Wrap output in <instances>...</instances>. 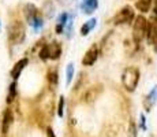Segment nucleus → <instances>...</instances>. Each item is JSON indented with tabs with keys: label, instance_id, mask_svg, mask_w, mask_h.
<instances>
[{
	"label": "nucleus",
	"instance_id": "obj_7",
	"mask_svg": "<svg viewBox=\"0 0 157 137\" xmlns=\"http://www.w3.org/2000/svg\"><path fill=\"white\" fill-rule=\"evenodd\" d=\"M146 38H147V41L152 44L155 52H157V22H149V21H147Z\"/></svg>",
	"mask_w": 157,
	"mask_h": 137
},
{
	"label": "nucleus",
	"instance_id": "obj_1",
	"mask_svg": "<svg viewBox=\"0 0 157 137\" xmlns=\"http://www.w3.org/2000/svg\"><path fill=\"white\" fill-rule=\"evenodd\" d=\"M122 82H123V87L128 92L135 91L138 82H140V70L134 67V66H128L127 69H124V71L122 74Z\"/></svg>",
	"mask_w": 157,
	"mask_h": 137
},
{
	"label": "nucleus",
	"instance_id": "obj_8",
	"mask_svg": "<svg viewBox=\"0 0 157 137\" xmlns=\"http://www.w3.org/2000/svg\"><path fill=\"white\" fill-rule=\"evenodd\" d=\"M97 56H98V48L96 44H93L89 50L86 51V54L83 55L82 58V65L85 66H92L93 63L97 60Z\"/></svg>",
	"mask_w": 157,
	"mask_h": 137
},
{
	"label": "nucleus",
	"instance_id": "obj_5",
	"mask_svg": "<svg viewBox=\"0 0 157 137\" xmlns=\"http://www.w3.org/2000/svg\"><path fill=\"white\" fill-rule=\"evenodd\" d=\"M62 54V47L57 41H52L51 44H47L43 47V50L40 51V58L43 60L45 59H57Z\"/></svg>",
	"mask_w": 157,
	"mask_h": 137
},
{
	"label": "nucleus",
	"instance_id": "obj_18",
	"mask_svg": "<svg viewBox=\"0 0 157 137\" xmlns=\"http://www.w3.org/2000/svg\"><path fill=\"white\" fill-rule=\"evenodd\" d=\"M15 88H17V84H15V82H13V84L10 85V95H8V97H7V102H8V103L13 102V99L15 97Z\"/></svg>",
	"mask_w": 157,
	"mask_h": 137
},
{
	"label": "nucleus",
	"instance_id": "obj_17",
	"mask_svg": "<svg viewBox=\"0 0 157 137\" xmlns=\"http://www.w3.org/2000/svg\"><path fill=\"white\" fill-rule=\"evenodd\" d=\"M72 74H74V65H72V63H70V65L67 66V80H66L67 85H70V84H71Z\"/></svg>",
	"mask_w": 157,
	"mask_h": 137
},
{
	"label": "nucleus",
	"instance_id": "obj_10",
	"mask_svg": "<svg viewBox=\"0 0 157 137\" xmlns=\"http://www.w3.org/2000/svg\"><path fill=\"white\" fill-rule=\"evenodd\" d=\"M14 121V115H13V111L10 108H7L4 111V115H3V123H2V133L6 135L10 129V125L13 123Z\"/></svg>",
	"mask_w": 157,
	"mask_h": 137
},
{
	"label": "nucleus",
	"instance_id": "obj_4",
	"mask_svg": "<svg viewBox=\"0 0 157 137\" xmlns=\"http://www.w3.org/2000/svg\"><path fill=\"white\" fill-rule=\"evenodd\" d=\"M134 10L131 6H124L122 10L119 11L112 18V22L115 25H130L134 21Z\"/></svg>",
	"mask_w": 157,
	"mask_h": 137
},
{
	"label": "nucleus",
	"instance_id": "obj_3",
	"mask_svg": "<svg viewBox=\"0 0 157 137\" xmlns=\"http://www.w3.org/2000/svg\"><path fill=\"white\" fill-rule=\"evenodd\" d=\"M25 25L21 21H14L8 26V40L11 44H21L25 40Z\"/></svg>",
	"mask_w": 157,
	"mask_h": 137
},
{
	"label": "nucleus",
	"instance_id": "obj_22",
	"mask_svg": "<svg viewBox=\"0 0 157 137\" xmlns=\"http://www.w3.org/2000/svg\"><path fill=\"white\" fill-rule=\"evenodd\" d=\"M48 137H55V133H53V130L51 127L48 129Z\"/></svg>",
	"mask_w": 157,
	"mask_h": 137
},
{
	"label": "nucleus",
	"instance_id": "obj_20",
	"mask_svg": "<svg viewBox=\"0 0 157 137\" xmlns=\"http://www.w3.org/2000/svg\"><path fill=\"white\" fill-rule=\"evenodd\" d=\"M63 107H64V99L63 97H60V102H59V110H57V114L62 117L63 115Z\"/></svg>",
	"mask_w": 157,
	"mask_h": 137
},
{
	"label": "nucleus",
	"instance_id": "obj_15",
	"mask_svg": "<svg viewBox=\"0 0 157 137\" xmlns=\"http://www.w3.org/2000/svg\"><path fill=\"white\" fill-rule=\"evenodd\" d=\"M98 2L97 0H83L82 2V10L85 11L86 14H92L93 11L97 8Z\"/></svg>",
	"mask_w": 157,
	"mask_h": 137
},
{
	"label": "nucleus",
	"instance_id": "obj_13",
	"mask_svg": "<svg viewBox=\"0 0 157 137\" xmlns=\"http://www.w3.org/2000/svg\"><path fill=\"white\" fill-rule=\"evenodd\" d=\"M71 25V19H70V15L68 14H62L59 17V19H57V26H56V32L57 33H62L63 30H64V26Z\"/></svg>",
	"mask_w": 157,
	"mask_h": 137
},
{
	"label": "nucleus",
	"instance_id": "obj_6",
	"mask_svg": "<svg viewBox=\"0 0 157 137\" xmlns=\"http://www.w3.org/2000/svg\"><path fill=\"white\" fill-rule=\"evenodd\" d=\"M25 15H26V19L29 21L30 25L34 26V29H38L41 26V18L40 14H38V10L34 7L33 4H26L25 6Z\"/></svg>",
	"mask_w": 157,
	"mask_h": 137
},
{
	"label": "nucleus",
	"instance_id": "obj_21",
	"mask_svg": "<svg viewBox=\"0 0 157 137\" xmlns=\"http://www.w3.org/2000/svg\"><path fill=\"white\" fill-rule=\"evenodd\" d=\"M153 17H155V19H157V0H156L155 8H153Z\"/></svg>",
	"mask_w": 157,
	"mask_h": 137
},
{
	"label": "nucleus",
	"instance_id": "obj_11",
	"mask_svg": "<svg viewBox=\"0 0 157 137\" xmlns=\"http://www.w3.org/2000/svg\"><path fill=\"white\" fill-rule=\"evenodd\" d=\"M156 102H157V87L153 88V89L149 92V95L146 96V99H145V102H144L145 110H146V111H150V108L156 104Z\"/></svg>",
	"mask_w": 157,
	"mask_h": 137
},
{
	"label": "nucleus",
	"instance_id": "obj_2",
	"mask_svg": "<svg viewBox=\"0 0 157 137\" xmlns=\"http://www.w3.org/2000/svg\"><path fill=\"white\" fill-rule=\"evenodd\" d=\"M147 33V19L144 15H138L134 18V25H132V40L135 44H141Z\"/></svg>",
	"mask_w": 157,
	"mask_h": 137
},
{
	"label": "nucleus",
	"instance_id": "obj_19",
	"mask_svg": "<svg viewBox=\"0 0 157 137\" xmlns=\"http://www.w3.org/2000/svg\"><path fill=\"white\" fill-rule=\"evenodd\" d=\"M48 80L52 82V84H56L57 82V73L56 71H49V74H48Z\"/></svg>",
	"mask_w": 157,
	"mask_h": 137
},
{
	"label": "nucleus",
	"instance_id": "obj_16",
	"mask_svg": "<svg viewBox=\"0 0 157 137\" xmlns=\"http://www.w3.org/2000/svg\"><path fill=\"white\" fill-rule=\"evenodd\" d=\"M96 18H93V19H89L87 22H85L82 25V27H81V34L82 36H86V34H89V32L93 29V27L96 26Z\"/></svg>",
	"mask_w": 157,
	"mask_h": 137
},
{
	"label": "nucleus",
	"instance_id": "obj_12",
	"mask_svg": "<svg viewBox=\"0 0 157 137\" xmlns=\"http://www.w3.org/2000/svg\"><path fill=\"white\" fill-rule=\"evenodd\" d=\"M26 65H28V59H26V58H23V59H21L19 62L15 63V66L13 67V70H11V77H13L14 80H17V78L21 75L22 70L25 69Z\"/></svg>",
	"mask_w": 157,
	"mask_h": 137
},
{
	"label": "nucleus",
	"instance_id": "obj_9",
	"mask_svg": "<svg viewBox=\"0 0 157 137\" xmlns=\"http://www.w3.org/2000/svg\"><path fill=\"white\" fill-rule=\"evenodd\" d=\"M101 92H102V85H96V87L89 88V91L83 95V99H85V102H93V100H96L100 96Z\"/></svg>",
	"mask_w": 157,
	"mask_h": 137
},
{
	"label": "nucleus",
	"instance_id": "obj_14",
	"mask_svg": "<svg viewBox=\"0 0 157 137\" xmlns=\"http://www.w3.org/2000/svg\"><path fill=\"white\" fill-rule=\"evenodd\" d=\"M153 2H155V0H137L135 8H137L138 11H141V13H149Z\"/></svg>",
	"mask_w": 157,
	"mask_h": 137
}]
</instances>
